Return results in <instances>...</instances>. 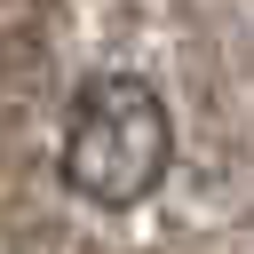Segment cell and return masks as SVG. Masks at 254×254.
Returning <instances> with one entry per match:
<instances>
[{"mask_svg": "<svg viewBox=\"0 0 254 254\" xmlns=\"http://www.w3.org/2000/svg\"><path fill=\"white\" fill-rule=\"evenodd\" d=\"M167 167H175V111H167V95L143 71L79 79V95L64 111V151H56L64 190L103 206V214H127V206H143L167 183Z\"/></svg>", "mask_w": 254, "mask_h": 254, "instance_id": "6da1fadb", "label": "cell"}]
</instances>
